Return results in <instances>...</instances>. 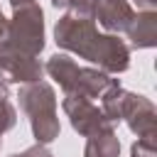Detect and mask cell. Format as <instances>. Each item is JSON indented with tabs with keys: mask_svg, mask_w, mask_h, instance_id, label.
<instances>
[{
	"mask_svg": "<svg viewBox=\"0 0 157 157\" xmlns=\"http://www.w3.org/2000/svg\"><path fill=\"white\" fill-rule=\"evenodd\" d=\"M17 98H20V108L29 118L32 137L37 140V145L54 142L61 132V123H59V115H56V93H54V88L47 81L25 83L20 88Z\"/></svg>",
	"mask_w": 157,
	"mask_h": 157,
	"instance_id": "obj_2",
	"label": "cell"
},
{
	"mask_svg": "<svg viewBox=\"0 0 157 157\" xmlns=\"http://www.w3.org/2000/svg\"><path fill=\"white\" fill-rule=\"evenodd\" d=\"M5 39H7V17L0 10V42H5Z\"/></svg>",
	"mask_w": 157,
	"mask_h": 157,
	"instance_id": "obj_16",
	"label": "cell"
},
{
	"mask_svg": "<svg viewBox=\"0 0 157 157\" xmlns=\"http://www.w3.org/2000/svg\"><path fill=\"white\" fill-rule=\"evenodd\" d=\"M7 44L22 54L39 56L44 49V12L37 2L12 10L7 20Z\"/></svg>",
	"mask_w": 157,
	"mask_h": 157,
	"instance_id": "obj_3",
	"label": "cell"
},
{
	"mask_svg": "<svg viewBox=\"0 0 157 157\" xmlns=\"http://www.w3.org/2000/svg\"><path fill=\"white\" fill-rule=\"evenodd\" d=\"M44 76V64L37 56L22 54L12 49L5 42H0V81L2 83H34L42 81Z\"/></svg>",
	"mask_w": 157,
	"mask_h": 157,
	"instance_id": "obj_5",
	"label": "cell"
},
{
	"mask_svg": "<svg viewBox=\"0 0 157 157\" xmlns=\"http://www.w3.org/2000/svg\"><path fill=\"white\" fill-rule=\"evenodd\" d=\"M15 123H17V110L10 103V88H7V83L0 81V135L12 130Z\"/></svg>",
	"mask_w": 157,
	"mask_h": 157,
	"instance_id": "obj_12",
	"label": "cell"
},
{
	"mask_svg": "<svg viewBox=\"0 0 157 157\" xmlns=\"http://www.w3.org/2000/svg\"><path fill=\"white\" fill-rule=\"evenodd\" d=\"M125 34H128V39L135 49H152L157 44V12L155 10L135 12Z\"/></svg>",
	"mask_w": 157,
	"mask_h": 157,
	"instance_id": "obj_9",
	"label": "cell"
},
{
	"mask_svg": "<svg viewBox=\"0 0 157 157\" xmlns=\"http://www.w3.org/2000/svg\"><path fill=\"white\" fill-rule=\"evenodd\" d=\"M54 42L59 49L96 64L108 76L130 69V47L118 34H101L93 17H59L54 27Z\"/></svg>",
	"mask_w": 157,
	"mask_h": 157,
	"instance_id": "obj_1",
	"label": "cell"
},
{
	"mask_svg": "<svg viewBox=\"0 0 157 157\" xmlns=\"http://www.w3.org/2000/svg\"><path fill=\"white\" fill-rule=\"evenodd\" d=\"M118 155H120V140L115 130H105L86 140L83 157H118Z\"/></svg>",
	"mask_w": 157,
	"mask_h": 157,
	"instance_id": "obj_11",
	"label": "cell"
},
{
	"mask_svg": "<svg viewBox=\"0 0 157 157\" xmlns=\"http://www.w3.org/2000/svg\"><path fill=\"white\" fill-rule=\"evenodd\" d=\"M115 83H120L118 78L108 76L105 71L101 69H91V66H78V74H76V81H74V88L71 93L66 96H81V98H101L108 88H113Z\"/></svg>",
	"mask_w": 157,
	"mask_h": 157,
	"instance_id": "obj_8",
	"label": "cell"
},
{
	"mask_svg": "<svg viewBox=\"0 0 157 157\" xmlns=\"http://www.w3.org/2000/svg\"><path fill=\"white\" fill-rule=\"evenodd\" d=\"M93 2L96 0H52L56 10H64L66 15L76 17H93Z\"/></svg>",
	"mask_w": 157,
	"mask_h": 157,
	"instance_id": "obj_13",
	"label": "cell"
},
{
	"mask_svg": "<svg viewBox=\"0 0 157 157\" xmlns=\"http://www.w3.org/2000/svg\"><path fill=\"white\" fill-rule=\"evenodd\" d=\"M130 157H157V137H137L130 147Z\"/></svg>",
	"mask_w": 157,
	"mask_h": 157,
	"instance_id": "obj_14",
	"label": "cell"
},
{
	"mask_svg": "<svg viewBox=\"0 0 157 157\" xmlns=\"http://www.w3.org/2000/svg\"><path fill=\"white\" fill-rule=\"evenodd\" d=\"M10 5H12V10H17V7H22V5H29V2H37V0H7Z\"/></svg>",
	"mask_w": 157,
	"mask_h": 157,
	"instance_id": "obj_18",
	"label": "cell"
},
{
	"mask_svg": "<svg viewBox=\"0 0 157 157\" xmlns=\"http://www.w3.org/2000/svg\"><path fill=\"white\" fill-rule=\"evenodd\" d=\"M10 157H54V155L47 150V145H32V147H27L25 152H20V155H10Z\"/></svg>",
	"mask_w": 157,
	"mask_h": 157,
	"instance_id": "obj_15",
	"label": "cell"
},
{
	"mask_svg": "<svg viewBox=\"0 0 157 157\" xmlns=\"http://www.w3.org/2000/svg\"><path fill=\"white\" fill-rule=\"evenodd\" d=\"M61 108H64L71 128L83 137H91V135H98V132H105V130H115V123H110L105 118V113L88 98L64 96Z\"/></svg>",
	"mask_w": 157,
	"mask_h": 157,
	"instance_id": "obj_4",
	"label": "cell"
},
{
	"mask_svg": "<svg viewBox=\"0 0 157 157\" xmlns=\"http://www.w3.org/2000/svg\"><path fill=\"white\" fill-rule=\"evenodd\" d=\"M44 71L59 83V88L66 93H71L74 88V81H76V74H78V64L69 56V54H52L44 64Z\"/></svg>",
	"mask_w": 157,
	"mask_h": 157,
	"instance_id": "obj_10",
	"label": "cell"
},
{
	"mask_svg": "<svg viewBox=\"0 0 157 157\" xmlns=\"http://www.w3.org/2000/svg\"><path fill=\"white\" fill-rule=\"evenodd\" d=\"M140 10H155L157 7V0H135Z\"/></svg>",
	"mask_w": 157,
	"mask_h": 157,
	"instance_id": "obj_17",
	"label": "cell"
},
{
	"mask_svg": "<svg viewBox=\"0 0 157 157\" xmlns=\"http://www.w3.org/2000/svg\"><path fill=\"white\" fill-rule=\"evenodd\" d=\"M132 17H135V10L130 0H96L93 2V22H98L108 34L125 32Z\"/></svg>",
	"mask_w": 157,
	"mask_h": 157,
	"instance_id": "obj_7",
	"label": "cell"
},
{
	"mask_svg": "<svg viewBox=\"0 0 157 157\" xmlns=\"http://www.w3.org/2000/svg\"><path fill=\"white\" fill-rule=\"evenodd\" d=\"M0 147H2V135H0Z\"/></svg>",
	"mask_w": 157,
	"mask_h": 157,
	"instance_id": "obj_19",
	"label": "cell"
},
{
	"mask_svg": "<svg viewBox=\"0 0 157 157\" xmlns=\"http://www.w3.org/2000/svg\"><path fill=\"white\" fill-rule=\"evenodd\" d=\"M120 120H125L130 132H135L137 137H157V110H155V103L150 98L140 96V93L125 91Z\"/></svg>",
	"mask_w": 157,
	"mask_h": 157,
	"instance_id": "obj_6",
	"label": "cell"
}]
</instances>
